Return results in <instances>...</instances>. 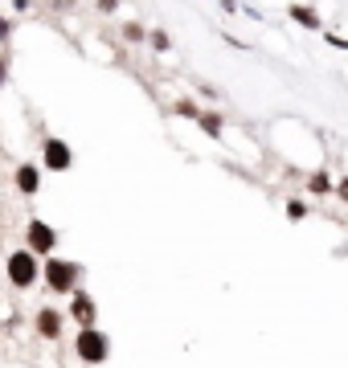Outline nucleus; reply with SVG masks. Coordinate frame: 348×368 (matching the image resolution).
I'll return each mask as SVG.
<instances>
[{
  "instance_id": "nucleus-19",
  "label": "nucleus",
  "mask_w": 348,
  "mask_h": 368,
  "mask_svg": "<svg viewBox=\"0 0 348 368\" xmlns=\"http://www.w3.org/2000/svg\"><path fill=\"white\" fill-rule=\"evenodd\" d=\"M119 4H123V0H94V8H98L103 17H115V12H119Z\"/></svg>"
},
{
  "instance_id": "nucleus-6",
  "label": "nucleus",
  "mask_w": 348,
  "mask_h": 368,
  "mask_svg": "<svg viewBox=\"0 0 348 368\" xmlns=\"http://www.w3.org/2000/svg\"><path fill=\"white\" fill-rule=\"evenodd\" d=\"M58 230L49 226V221H42V217H33L29 226H25V250H33L37 258H49V254H58Z\"/></svg>"
},
{
  "instance_id": "nucleus-5",
  "label": "nucleus",
  "mask_w": 348,
  "mask_h": 368,
  "mask_svg": "<svg viewBox=\"0 0 348 368\" xmlns=\"http://www.w3.org/2000/svg\"><path fill=\"white\" fill-rule=\"evenodd\" d=\"M42 172H70L74 168V147L58 136H45L42 139Z\"/></svg>"
},
{
  "instance_id": "nucleus-13",
  "label": "nucleus",
  "mask_w": 348,
  "mask_h": 368,
  "mask_svg": "<svg viewBox=\"0 0 348 368\" xmlns=\"http://www.w3.org/2000/svg\"><path fill=\"white\" fill-rule=\"evenodd\" d=\"M119 37H123L128 46H148V29H143L139 21H123V25H119Z\"/></svg>"
},
{
  "instance_id": "nucleus-10",
  "label": "nucleus",
  "mask_w": 348,
  "mask_h": 368,
  "mask_svg": "<svg viewBox=\"0 0 348 368\" xmlns=\"http://www.w3.org/2000/svg\"><path fill=\"white\" fill-rule=\"evenodd\" d=\"M197 127H201L209 139H221V136H225V115H221V111H214V107H201Z\"/></svg>"
},
{
  "instance_id": "nucleus-12",
  "label": "nucleus",
  "mask_w": 348,
  "mask_h": 368,
  "mask_svg": "<svg viewBox=\"0 0 348 368\" xmlns=\"http://www.w3.org/2000/svg\"><path fill=\"white\" fill-rule=\"evenodd\" d=\"M283 213H287V221H295V226H299V221L311 217V205H307L304 196H287V201H283Z\"/></svg>"
},
{
  "instance_id": "nucleus-16",
  "label": "nucleus",
  "mask_w": 348,
  "mask_h": 368,
  "mask_svg": "<svg viewBox=\"0 0 348 368\" xmlns=\"http://www.w3.org/2000/svg\"><path fill=\"white\" fill-rule=\"evenodd\" d=\"M12 29H17V25H12V17H4V12H0V49H8V42H12Z\"/></svg>"
},
{
  "instance_id": "nucleus-17",
  "label": "nucleus",
  "mask_w": 348,
  "mask_h": 368,
  "mask_svg": "<svg viewBox=\"0 0 348 368\" xmlns=\"http://www.w3.org/2000/svg\"><path fill=\"white\" fill-rule=\"evenodd\" d=\"M8 70H12V53H8V49H0V91L8 86Z\"/></svg>"
},
{
  "instance_id": "nucleus-2",
  "label": "nucleus",
  "mask_w": 348,
  "mask_h": 368,
  "mask_svg": "<svg viewBox=\"0 0 348 368\" xmlns=\"http://www.w3.org/2000/svg\"><path fill=\"white\" fill-rule=\"evenodd\" d=\"M74 360L87 368H103L111 360V335L94 323V327H78L74 331Z\"/></svg>"
},
{
  "instance_id": "nucleus-24",
  "label": "nucleus",
  "mask_w": 348,
  "mask_h": 368,
  "mask_svg": "<svg viewBox=\"0 0 348 368\" xmlns=\"http://www.w3.org/2000/svg\"><path fill=\"white\" fill-rule=\"evenodd\" d=\"M221 4V12H229V17H234V12H238V8H242V4H238V0H218Z\"/></svg>"
},
{
  "instance_id": "nucleus-18",
  "label": "nucleus",
  "mask_w": 348,
  "mask_h": 368,
  "mask_svg": "<svg viewBox=\"0 0 348 368\" xmlns=\"http://www.w3.org/2000/svg\"><path fill=\"white\" fill-rule=\"evenodd\" d=\"M332 196H336L340 205H348V172H345V176H336V184H332Z\"/></svg>"
},
{
  "instance_id": "nucleus-20",
  "label": "nucleus",
  "mask_w": 348,
  "mask_h": 368,
  "mask_svg": "<svg viewBox=\"0 0 348 368\" xmlns=\"http://www.w3.org/2000/svg\"><path fill=\"white\" fill-rule=\"evenodd\" d=\"M197 94H201V98H209V102H218V98H221V91H218V86H209V82H197Z\"/></svg>"
},
{
  "instance_id": "nucleus-8",
  "label": "nucleus",
  "mask_w": 348,
  "mask_h": 368,
  "mask_svg": "<svg viewBox=\"0 0 348 368\" xmlns=\"http://www.w3.org/2000/svg\"><path fill=\"white\" fill-rule=\"evenodd\" d=\"M12 188H17L21 196H37V192H42V164H37V160H21V164L12 168Z\"/></svg>"
},
{
  "instance_id": "nucleus-7",
  "label": "nucleus",
  "mask_w": 348,
  "mask_h": 368,
  "mask_svg": "<svg viewBox=\"0 0 348 368\" xmlns=\"http://www.w3.org/2000/svg\"><path fill=\"white\" fill-rule=\"evenodd\" d=\"M62 311H66V323H74V327H94V323H98V299L78 286Z\"/></svg>"
},
{
  "instance_id": "nucleus-11",
  "label": "nucleus",
  "mask_w": 348,
  "mask_h": 368,
  "mask_svg": "<svg viewBox=\"0 0 348 368\" xmlns=\"http://www.w3.org/2000/svg\"><path fill=\"white\" fill-rule=\"evenodd\" d=\"M332 172H328V168H315V172H307L304 176V188L307 192H311V196H332Z\"/></svg>"
},
{
  "instance_id": "nucleus-22",
  "label": "nucleus",
  "mask_w": 348,
  "mask_h": 368,
  "mask_svg": "<svg viewBox=\"0 0 348 368\" xmlns=\"http://www.w3.org/2000/svg\"><path fill=\"white\" fill-rule=\"evenodd\" d=\"M49 8H53V12H70V8H74V0H49Z\"/></svg>"
},
{
  "instance_id": "nucleus-21",
  "label": "nucleus",
  "mask_w": 348,
  "mask_h": 368,
  "mask_svg": "<svg viewBox=\"0 0 348 368\" xmlns=\"http://www.w3.org/2000/svg\"><path fill=\"white\" fill-rule=\"evenodd\" d=\"M324 42H328L332 49H345L348 53V37H340V33H324Z\"/></svg>"
},
{
  "instance_id": "nucleus-1",
  "label": "nucleus",
  "mask_w": 348,
  "mask_h": 368,
  "mask_svg": "<svg viewBox=\"0 0 348 368\" xmlns=\"http://www.w3.org/2000/svg\"><path fill=\"white\" fill-rule=\"evenodd\" d=\"M82 275H87V266L74 262V258H62V254L42 258V286L53 299H70V295L82 286Z\"/></svg>"
},
{
  "instance_id": "nucleus-23",
  "label": "nucleus",
  "mask_w": 348,
  "mask_h": 368,
  "mask_svg": "<svg viewBox=\"0 0 348 368\" xmlns=\"http://www.w3.org/2000/svg\"><path fill=\"white\" fill-rule=\"evenodd\" d=\"M29 8H33V0H12V12H21V17H25Z\"/></svg>"
},
{
  "instance_id": "nucleus-14",
  "label": "nucleus",
  "mask_w": 348,
  "mask_h": 368,
  "mask_svg": "<svg viewBox=\"0 0 348 368\" xmlns=\"http://www.w3.org/2000/svg\"><path fill=\"white\" fill-rule=\"evenodd\" d=\"M168 111H173V115H180V119H189V123H197V115H201V102H197V98H176Z\"/></svg>"
},
{
  "instance_id": "nucleus-9",
  "label": "nucleus",
  "mask_w": 348,
  "mask_h": 368,
  "mask_svg": "<svg viewBox=\"0 0 348 368\" xmlns=\"http://www.w3.org/2000/svg\"><path fill=\"white\" fill-rule=\"evenodd\" d=\"M287 17H291L299 29H307V33H320V29H324V17L315 12V4H299V0H295V4H287Z\"/></svg>"
},
{
  "instance_id": "nucleus-4",
  "label": "nucleus",
  "mask_w": 348,
  "mask_h": 368,
  "mask_svg": "<svg viewBox=\"0 0 348 368\" xmlns=\"http://www.w3.org/2000/svg\"><path fill=\"white\" fill-rule=\"evenodd\" d=\"M33 335L45 340V344H58V340L66 335V311H62L58 303H42V307L33 311Z\"/></svg>"
},
{
  "instance_id": "nucleus-15",
  "label": "nucleus",
  "mask_w": 348,
  "mask_h": 368,
  "mask_svg": "<svg viewBox=\"0 0 348 368\" xmlns=\"http://www.w3.org/2000/svg\"><path fill=\"white\" fill-rule=\"evenodd\" d=\"M148 46L156 49V53H168V49H173V37H168V29H148Z\"/></svg>"
},
{
  "instance_id": "nucleus-3",
  "label": "nucleus",
  "mask_w": 348,
  "mask_h": 368,
  "mask_svg": "<svg viewBox=\"0 0 348 368\" xmlns=\"http://www.w3.org/2000/svg\"><path fill=\"white\" fill-rule=\"evenodd\" d=\"M4 278H8L12 291H33V286L42 282V258H37L33 250L17 246V250L4 258Z\"/></svg>"
}]
</instances>
